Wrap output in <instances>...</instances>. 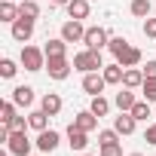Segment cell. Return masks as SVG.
Segmentation results:
<instances>
[{"label":"cell","instance_id":"cell-25","mask_svg":"<svg viewBox=\"0 0 156 156\" xmlns=\"http://www.w3.org/2000/svg\"><path fill=\"white\" fill-rule=\"evenodd\" d=\"M129 9H132L135 19H147V16H150V0H132Z\"/></svg>","mask_w":156,"mask_h":156},{"label":"cell","instance_id":"cell-23","mask_svg":"<svg viewBox=\"0 0 156 156\" xmlns=\"http://www.w3.org/2000/svg\"><path fill=\"white\" fill-rule=\"evenodd\" d=\"M89 110H92L95 116H107V113H110V101H107L104 95H95L92 104H89Z\"/></svg>","mask_w":156,"mask_h":156},{"label":"cell","instance_id":"cell-21","mask_svg":"<svg viewBox=\"0 0 156 156\" xmlns=\"http://www.w3.org/2000/svg\"><path fill=\"white\" fill-rule=\"evenodd\" d=\"M43 52H46V58H58V55H64L67 52V40H46V46H43Z\"/></svg>","mask_w":156,"mask_h":156},{"label":"cell","instance_id":"cell-16","mask_svg":"<svg viewBox=\"0 0 156 156\" xmlns=\"http://www.w3.org/2000/svg\"><path fill=\"white\" fill-rule=\"evenodd\" d=\"M122 86H126V89H141V86H144V70L126 67V73H122Z\"/></svg>","mask_w":156,"mask_h":156},{"label":"cell","instance_id":"cell-12","mask_svg":"<svg viewBox=\"0 0 156 156\" xmlns=\"http://www.w3.org/2000/svg\"><path fill=\"white\" fill-rule=\"evenodd\" d=\"M101 73H104L107 86H122V73H126V67H122L119 61H113V64H104Z\"/></svg>","mask_w":156,"mask_h":156},{"label":"cell","instance_id":"cell-6","mask_svg":"<svg viewBox=\"0 0 156 156\" xmlns=\"http://www.w3.org/2000/svg\"><path fill=\"white\" fill-rule=\"evenodd\" d=\"M83 43H86V49H104V46L110 43V37H107V31H104L101 25H92V28H86Z\"/></svg>","mask_w":156,"mask_h":156},{"label":"cell","instance_id":"cell-32","mask_svg":"<svg viewBox=\"0 0 156 156\" xmlns=\"http://www.w3.org/2000/svg\"><path fill=\"white\" fill-rule=\"evenodd\" d=\"M98 156H122V147H119V141H116V144H104Z\"/></svg>","mask_w":156,"mask_h":156},{"label":"cell","instance_id":"cell-37","mask_svg":"<svg viewBox=\"0 0 156 156\" xmlns=\"http://www.w3.org/2000/svg\"><path fill=\"white\" fill-rule=\"evenodd\" d=\"M129 156H144V153H129Z\"/></svg>","mask_w":156,"mask_h":156},{"label":"cell","instance_id":"cell-33","mask_svg":"<svg viewBox=\"0 0 156 156\" xmlns=\"http://www.w3.org/2000/svg\"><path fill=\"white\" fill-rule=\"evenodd\" d=\"M144 34H147V37H153V40H156V19H150V16H147V19H144Z\"/></svg>","mask_w":156,"mask_h":156},{"label":"cell","instance_id":"cell-3","mask_svg":"<svg viewBox=\"0 0 156 156\" xmlns=\"http://www.w3.org/2000/svg\"><path fill=\"white\" fill-rule=\"evenodd\" d=\"M19 61H22V67L25 70H31V73H37V70H46V52L43 49H37V46H22V55H19Z\"/></svg>","mask_w":156,"mask_h":156},{"label":"cell","instance_id":"cell-18","mask_svg":"<svg viewBox=\"0 0 156 156\" xmlns=\"http://www.w3.org/2000/svg\"><path fill=\"white\" fill-rule=\"evenodd\" d=\"M40 107H43L49 116H58V113H61V95L46 92V95H43V101H40Z\"/></svg>","mask_w":156,"mask_h":156},{"label":"cell","instance_id":"cell-4","mask_svg":"<svg viewBox=\"0 0 156 156\" xmlns=\"http://www.w3.org/2000/svg\"><path fill=\"white\" fill-rule=\"evenodd\" d=\"M70 67L73 61H67V55H58V58H46V73H49V80H67L70 76Z\"/></svg>","mask_w":156,"mask_h":156},{"label":"cell","instance_id":"cell-35","mask_svg":"<svg viewBox=\"0 0 156 156\" xmlns=\"http://www.w3.org/2000/svg\"><path fill=\"white\" fill-rule=\"evenodd\" d=\"M141 70H144V76H156V58H153V61H147Z\"/></svg>","mask_w":156,"mask_h":156},{"label":"cell","instance_id":"cell-14","mask_svg":"<svg viewBox=\"0 0 156 156\" xmlns=\"http://www.w3.org/2000/svg\"><path fill=\"white\" fill-rule=\"evenodd\" d=\"M98 119H101V116H95L92 110H83V113L73 116V126L83 129V132H95V129H98Z\"/></svg>","mask_w":156,"mask_h":156},{"label":"cell","instance_id":"cell-11","mask_svg":"<svg viewBox=\"0 0 156 156\" xmlns=\"http://www.w3.org/2000/svg\"><path fill=\"white\" fill-rule=\"evenodd\" d=\"M58 141H61V138H58V132L46 129V132H40V135H37V141H34V144H37V150H43V153H52V150L58 147Z\"/></svg>","mask_w":156,"mask_h":156},{"label":"cell","instance_id":"cell-8","mask_svg":"<svg viewBox=\"0 0 156 156\" xmlns=\"http://www.w3.org/2000/svg\"><path fill=\"white\" fill-rule=\"evenodd\" d=\"M34 22H37V19L19 16V19L12 22V40H19V43H28V40H31V34H34Z\"/></svg>","mask_w":156,"mask_h":156},{"label":"cell","instance_id":"cell-22","mask_svg":"<svg viewBox=\"0 0 156 156\" xmlns=\"http://www.w3.org/2000/svg\"><path fill=\"white\" fill-rule=\"evenodd\" d=\"M22 12H19V3H12V0H3V3H0V22H16Z\"/></svg>","mask_w":156,"mask_h":156},{"label":"cell","instance_id":"cell-17","mask_svg":"<svg viewBox=\"0 0 156 156\" xmlns=\"http://www.w3.org/2000/svg\"><path fill=\"white\" fill-rule=\"evenodd\" d=\"M12 101H16L19 107H31V104H34V89H31V86H16V89H12Z\"/></svg>","mask_w":156,"mask_h":156},{"label":"cell","instance_id":"cell-39","mask_svg":"<svg viewBox=\"0 0 156 156\" xmlns=\"http://www.w3.org/2000/svg\"><path fill=\"white\" fill-rule=\"evenodd\" d=\"M83 156H92V153H83Z\"/></svg>","mask_w":156,"mask_h":156},{"label":"cell","instance_id":"cell-9","mask_svg":"<svg viewBox=\"0 0 156 156\" xmlns=\"http://www.w3.org/2000/svg\"><path fill=\"white\" fill-rule=\"evenodd\" d=\"M104 86H107V80H104V73H98V70H92V73H86L83 76V92L86 95H101L104 92Z\"/></svg>","mask_w":156,"mask_h":156},{"label":"cell","instance_id":"cell-38","mask_svg":"<svg viewBox=\"0 0 156 156\" xmlns=\"http://www.w3.org/2000/svg\"><path fill=\"white\" fill-rule=\"evenodd\" d=\"M12 3H22V0H12Z\"/></svg>","mask_w":156,"mask_h":156},{"label":"cell","instance_id":"cell-24","mask_svg":"<svg viewBox=\"0 0 156 156\" xmlns=\"http://www.w3.org/2000/svg\"><path fill=\"white\" fill-rule=\"evenodd\" d=\"M16 107H19V104H16L12 98H9V101H3V104H0V122H3V126H6V122H12V119L19 116V113H16Z\"/></svg>","mask_w":156,"mask_h":156},{"label":"cell","instance_id":"cell-28","mask_svg":"<svg viewBox=\"0 0 156 156\" xmlns=\"http://www.w3.org/2000/svg\"><path fill=\"white\" fill-rule=\"evenodd\" d=\"M16 73H19V64L12 58H0V76H3V80H12Z\"/></svg>","mask_w":156,"mask_h":156},{"label":"cell","instance_id":"cell-36","mask_svg":"<svg viewBox=\"0 0 156 156\" xmlns=\"http://www.w3.org/2000/svg\"><path fill=\"white\" fill-rule=\"evenodd\" d=\"M70 0H49V6H67Z\"/></svg>","mask_w":156,"mask_h":156},{"label":"cell","instance_id":"cell-29","mask_svg":"<svg viewBox=\"0 0 156 156\" xmlns=\"http://www.w3.org/2000/svg\"><path fill=\"white\" fill-rule=\"evenodd\" d=\"M116 141H119V132H116V129H101V132H98V147L116 144Z\"/></svg>","mask_w":156,"mask_h":156},{"label":"cell","instance_id":"cell-30","mask_svg":"<svg viewBox=\"0 0 156 156\" xmlns=\"http://www.w3.org/2000/svg\"><path fill=\"white\" fill-rule=\"evenodd\" d=\"M147 101H156V76H144V86H141Z\"/></svg>","mask_w":156,"mask_h":156},{"label":"cell","instance_id":"cell-26","mask_svg":"<svg viewBox=\"0 0 156 156\" xmlns=\"http://www.w3.org/2000/svg\"><path fill=\"white\" fill-rule=\"evenodd\" d=\"M19 12L28 16V19H40V3H37V0H22V3H19Z\"/></svg>","mask_w":156,"mask_h":156},{"label":"cell","instance_id":"cell-2","mask_svg":"<svg viewBox=\"0 0 156 156\" xmlns=\"http://www.w3.org/2000/svg\"><path fill=\"white\" fill-rule=\"evenodd\" d=\"M104 61H101V49H83L73 55V70H83V73H92V70H101Z\"/></svg>","mask_w":156,"mask_h":156},{"label":"cell","instance_id":"cell-31","mask_svg":"<svg viewBox=\"0 0 156 156\" xmlns=\"http://www.w3.org/2000/svg\"><path fill=\"white\" fill-rule=\"evenodd\" d=\"M28 126H31V122H28V116H16L12 122H6V129H9V132H25Z\"/></svg>","mask_w":156,"mask_h":156},{"label":"cell","instance_id":"cell-20","mask_svg":"<svg viewBox=\"0 0 156 156\" xmlns=\"http://www.w3.org/2000/svg\"><path fill=\"white\" fill-rule=\"evenodd\" d=\"M67 16L83 22V19L89 16V0H70V3H67Z\"/></svg>","mask_w":156,"mask_h":156},{"label":"cell","instance_id":"cell-10","mask_svg":"<svg viewBox=\"0 0 156 156\" xmlns=\"http://www.w3.org/2000/svg\"><path fill=\"white\" fill-rule=\"evenodd\" d=\"M67 144H70V150H76V153H83L86 150V144H89V132H83V129H76L73 122L67 126Z\"/></svg>","mask_w":156,"mask_h":156},{"label":"cell","instance_id":"cell-19","mask_svg":"<svg viewBox=\"0 0 156 156\" xmlns=\"http://www.w3.org/2000/svg\"><path fill=\"white\" fill-rule=\"evenodd\" d=\"M28 122H31L34 132H46V129H49V113H46L43 107H40V110H31V113H28Z\"/></svg>","mask_w":156,"mask_h":156},{"label":"cell","instance_id":"cell-34","mask_svg":"<svg viewBox=\"0 0 156 156\" xmlns=\"http://www.w3.org/2000/svg\"><path fill=\"white\" fill-rule=\"evenodd\" d=\"M144 141L156 147V122H150V126H147V132H144Z\"/></svg>","mask_w":156,"mask_h":156},{"label":"cell","instance_id":"cell-1","mask_svg":"<svg viewBox=\"0 0 156 156\" xmlns=\"http://www.w3.org/2000/svg\"><path fill=\"white\" fill-rule=\"evenodd\" d=\"M107 49L113 52V58L122 64V67H138L141 64V49L138 46H129V40L126 37H110V43H107Z\"/></svg>","mask_w":156,"mask_h":156},{"label":"cell","instance_id":"cell-7","mask_svg":"<svg viewBox=\"0 0 156 156\" xmlns=\"http://www.w3.org/2000/svg\"><path fill=\"white\" fill-rule=\"evenodd\" d=\"M83 37H86V28H83L80 19H67V22L61 25V40H67V43H83Z\"/></svg>","mask_w":156,"mask_h":156},{"label":"cell","instance_id":"cell-27","mask_svg":"<svg viewBox=\"0 0 156 156\" xmlns=\"http://www.w3.org/2000/svg\"><path fill=\"white\" fill-rule=\"evenodd\" d=\"M129 113H132L138 122H141V119L147 122V116H150V101H147V98H144V101H135V107H132Z\"/></svg>","mask_w":156,"mask_h":156},{"label":"cell","instance_id":"cell-5","mask_svg":"<svg viewBox=\"0 0 156 156\" xmlns=\"http://www.w3.org/2000/svg\"><path fill=\"white\" fill-rule=\"evenodd\" d=\"M31 138H28V132H12L9 135V141H6V150L12 153V156H28L31 153Z\"/></svg>","mask_w":156,"mask_h":156},{"label":"cell","instance_id":"cell-15","mask_svg":"<svg viewBox=\"0 0 156 156\" xmlns=\"http://www.w3.org/2000/svg\"><path fill=\"white\" fill-rule=\"evenodd\" d=\"M135 101H138V98H135V89H126V86H122V89L116 92V98H113V104H116L119 110H126V113L135 107Z\"/></svg>","mask_w":156,"mask_h":156},{"label":"cell","instance_id":"cell-13","mask_svg":"<svg viewBox=\"0 0 156 156\" xmlns=\"http://www.w3.org/2000/svg\"><path fill=\"white\" fill-rule=\"evenodd\" d=\"M135 126H138V119H135L132 113H126V110H119V116H113V129H116L119 135H132Z\"/></svg>","mask_w":156,"mask_h":156}]
</instances>
